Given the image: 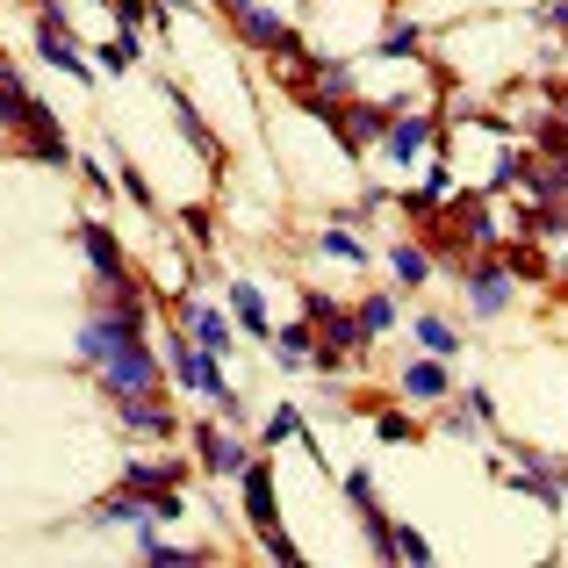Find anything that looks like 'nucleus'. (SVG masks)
Returning a JSON list of instances; mask_svg holds the SVG:
<instances>
[{
	"instance_id": "0eeeda50",
	"label": "nucleus",
	"mask_w": 568,
	"mask_h": 568,
	"mask_svg": "<svg viewBox=\"0 0 568 568\" xmlns=\"http://www.w3.org/2000/svg\"><path fill=\"white\" fill-rule=\"evenodd\" d=\"M115 417H123V432H138V439H181V417H173V403H159V388H138V396H115Z\"/></svg>"
},
{
	"instance_id": "ddd939ff",
	"label": "nucleus",
	"mask_w": 568,
	"mask_h": 568,
	"mask_svg": "<svg viewBox=\"0 0 568 568\" xmlns=\"http://www.w3.org/2000/svg\"><path fill=\"white\" fill-rule=\"evenodd\" d=\"M511 460L532 475V483H547V511H561V497H568V454H540V446H511Z\"/></svg>"
},
{
	"instance_id": "bb28decb",
	"label": "nucleus",
	"mask_w": 568,
	"mask_h": 568,
	"mask_svg": "<svg viewBox=\"0 0 568 568\" xmlns=\"http://www.w3.org/2000/svg\"><path fill=\"white\" fill-rule=\"evenodd\" d=\"M317 245L332 252V260H346V266H361V260H367V245H361V237H353V223H332V231H324Z\"/></svg>"
},
{
	"instance_id": "9d476101",
	"label": "nucleus",
	"mask_w": 568,
	"mask_h": 568,
	"mask_svg": "<svg viewBox=\"0 0 568 568\" xmlns=\"http://www.w3.org/2000/svg\"><path fill=\"white\" fill-rule=\"evenodd\" d=\"M37 58H43V65H58L65 80L94 87V65H87V51L72 43V29H51V22H37Z\"/></svg>"
},
{
	"instance_id": "f257e3e1",
	"label": "nucleus",
	"mask_w": 568,
	"mask_h": 568,
	"mask_svg": "<svg viewBox=\"0 0 568 568\" xmlns=\"http://www.w3.org/2000/svg\"><path fill=\"white\" fill-rule=\"evenodd\" d=\"M237 489H245V526L260 532V555L266 561H303V547H295L288 532H281V518H274V460L252 454L245 475H237Z\"/></svg>"
},
{
	"instance_id": "4468645a",
	"label": "nucleus",
	"mask_w": 568,
	"mask_h": 568,
	"mask_svg": "<svg viewBox=\"0 0 568 568\" xmlns=\"http://www.w3.org/2000/svg\"><path fill=\"white\" fill-rule=\"evenodd\" d=\"M181 317H187V332H194V346H202V353H231L237 346V317H223L216 303H187Z\"/></svg>"
},
{
	"instance_id": "7ed1b4c3",
	"label": "nucleus",
	"mask_w": 568,
	"mask_h": 568,
	"mask_svg": "<svg viewBox=\"0 0 568 568\" xmlns=\"http://www.w3.org/2000/svg\"><path fill=\"white\" fill-rule=\"evenodd\" d=\"M181 483H187V460H123V489L159 504V518H181Z\"/></svg>"
},
{
	"instance_id": "4be33fe9",
	"label": "nucleus",
	"mask_w": 568,
	"mask_h": 568,
	"mask_svg": "<svg viewBox=\"0 0 568 568\" xmlns=\"http://www.w3.org/2000/svg\"><path fill=\"white\" fill-rule=\"evenodd\" d=\"M109 14L123 22V37H138V22H159V29L173 22V8H166V0H109Z\"/></svg>"
},
{
	"instance_id": "2f4dec72",
	"label": "nucleus",
	"mask_w": 568,
	"mask_h": 568,
	"mask_svg": "<svg viewBox=\"0 0 568 568\" xmlns=\"http://www.w3.org/2000/svg\"><path fill=\"white\" fill-rule=\"evenodd\" d=\"M338 489H346L361 511H375V475H367V468H346V475H338Z\"/></svg>"
},
{
	"instance_id": "473e14b6",
	"label": "nucleus",
	"mask_w": 568,
	"mask_h": 568,
	"mask_svg": "<svg viewBox=\"0 0 568 568\" xmlns=\"http://www.w3.org/2000/svg\"><path fill=\"white\" fill-rule=\"evenodd\" d=\"M396 561H432V540L417 526H396Z\"/></svg>"
},
{
	"instance_id": "a19ab883",
	"label": "nucleus",
	"mask_w": 568,
	"mask_h": 568,
	"mask_svg": "<svg viewBox=\"0 0 568 568\" xmlns=\"http://www.w3.org/2000/svg\"><path fill=\"white\" fill-rule=\"evenodd\" d=\"M209 8H216V14H245L252 0H209Z\"/></svg>"
},
{
	"instance_id": "ea45409f",
	"label": "nucleus",
	"mask_w": 568,
	"mask_h": 568,
	"mask_svg": "<svg viewBox=\"0 0 568 568\" xmlns=\"http://www.w3.org/2000/svg\"><path fill=\"white\" fill-rule=\"evenodd\" d=\"M540 22H547V29H561V37H568V0H547V8H540Z\"/></svg>"
},
{
	"instance_id": "393cba45",
	"label": "nucleus",
	"mask_w": 568,
	"mask_h": 568,
	"mask_svg": "<svg viewBox=\"0 0 568 568\" xmlns=\"http://www.w3.org/2000/svg\"><path fill=\"white\" fill-rule=\"evenodd\" d=\"M417 43H425V37H417V22H388L382 43H375V58H388V65H396V58H417Z\"/></svg>"
},
{
	"instance_id": "cd10ccee",
	"label": "nucleus",
	"mask_w": 568,
	"mask_h": 568,
	"mask_svg": "<svg viewBox=\"0 0 568 568\" xmlns=\"http://www.w3.org/2000/svg\"><path fill=\"white\" fill-rule=\"evenodd\" d=\"M22 109H29V87H22V72H8V80H0V130L22 123Z\"/></svg>"
},
{
	"instance_id": "1a4fd4ad",
	"label": "nucleus",
	"mask_w": 568,
	"mask_h": 568,
	"mask_svg": "<svg viewBox=\"0 0 568 568\" xmlns=\"http://www.w3.org/2000/svg\"><path fill=\"white\" fill-rule=\"evenodd\" d=\"M396 388H403L410 403H446V396H454V375H446L439 353H425V361H403V367H396Z\"/></svg>"
},
{
	"instance_id": "58836bf2",
	"label": "nucleus",
	"mask_w": 568,
	"mask_h": 568,
	"mask_svg": "<svg viewBox=\"0 0 568 568\" xmlns=\"http://www.w3.org/2000/svg\"><path fill=\"white\" fill-rule=\"evenodd\" d=\"M72 173H80V181H87V187H94V194H109V173H101V166H94V159H80V166H72Z\"/></svg>"
},
{
	"instance_id": "6ab92c4d",
	"label": "nucleus",
	"mask_w": 568,
	"mask_h": 568,
	"mask_svg": "<svg viewBox=\"0 0 568 568\" xmlns=\"http://www.w3.org/2000/svg\"><path fill=\"white\" fill-rule=\"evenodd\" d=\"M532 202H568V152H547V159H532Z\"/></svg>"
},
{
	"instance_id": "9b49d317",
	"label": "nucleus",
	"mask_w": 568,
	"mask_h": 568,
	"mask_svg": "<svg viewBox=\"0 0 568 568\" xmlns=\"http://www.w3.org/2000/svg\"><path fill=\"white\" fill-rule=\"evenodd\" d=\"M80 252H87V266H94V281H123L130 274V266H123V237H115L101 216L80 223Z\"/></svg>"
},
{
	"instance_id": "e433bc0d",
	"label": "nucleus",
	"mask_w": 568,
	"mask_h": 568,
	"mask_svg": "<svg viewBox=\"0 0 568 568\" xmlns=\"http://www.w3.org/2000/svg\"><path fill=\"white\" fill-rule=\"evenodd\" d=\"M439 432H454V439H468V432H475V410H468V403H460V410L446 403V410H439Z\"/></svg>"
},
{
	"instance_id": "f3484780",
	"label": "nucleus",
	"mask_w": 568,
	"mask_h": 568,
	"mask_svg": "<svg viewBox=\"0 0 568 568\" xmlns=\"http://www.w3.org/2000/svg\"><path fill=\"white\" fill-rule=\"evenodd\" d=\"M166 101H173V115H181V138L194 144V152H202V159H223V144H216V130H209V123H202V109H194V101L181 94V87H166Z\"/></svg>"
},
{
	"instance_id": "c756f323",
	"label": "nucleus",
	"mask_w": 568,
	"mask_h": 568,
	"mask_svg": "<svg viewBox=\"0 0 568 568\" xmlns=\"http://www.w3.org/2000/svg\"><path fill=\"white\" fill-rule=\"evenodd\" d=\"M295 432H303V410H295V403H281V410L260 425V439H266V446H281V439H295Z\"/></svg>"
},
{
	"instance_id": "aec40b11",
	"label": "nucleus",
	"mask_w": 568,
	"mask_h": 568,
	"mask_svg": "<svg viewBox=\"0 0 568 568\" xmlns=\"http://www.w3.org/2000/svg\"><path fill=\"white\" fill-rule=\"evenodd\" d=\"M266 346H274V361H281V367H310V346H317V324H310V317H303V324H281V332L266 338Z\"/></svg>"
},
{
	"instance_id": "a211bd4d",
	"label": "nucleus",
	"mask_w": 568,
	"mask_h": 568,
	"mask_svg": "<svg viewBox=\"0 0 568 568\" xmlns=\"http://www.w3.org/2000/svg\"><path fill=\"white\" fill-rule=\"evenodd\" d=\"M388 274H396L403 288H425V281H432V252L410 245V237H396V245H388Z\"/></svg>"
},
{
	"instance_id": "c85d7f7f",
	"label": "nucleus",
	"mask_w": 568,
	"mask_h": 568,
	"mask_svg": "<svg viewBox=\"0 0 568 568\" xmlns=\"http://www.w3.org/2000/svg\"><path fill=\"white\" fill-rule=\"evenodd\" d=\"M115 181H123V194H130V202H138V209H159V194H152V181H144V173L130 166L123 152H115Z\"/></svg>"
},
{
	"instance_id": "2eb2a0df",
	"label": "nucleus",
	"mask_w": 568,
	"mask_h": 568,
	"mask_svg": "<svg viewBox=\"0 0 568 568\" xmlns=\"http://www.w3.org/2000/svg\"><path fill=\"white\" fill-rule=\"evenodd\" d=\"M87 518H94V526H130V532H138V526H159V504L138 497V489H115V497H101Z\"/></svg>"
},
{
	"instance_id": "39448f33",
	"label": "nucleus",
	"mask_w": 568,
	"mask_h": 568,
	"mask_svg": "<svg viewBox=\"0 0 568 568\" xmlns=\"http://www.w3.org/2000/svg\"><path fill=\"white\" fill-rule=\"evenodd\" d=\"M22 159H43V166H80V159H72V144H65V130H58V115L43 109L37 94H29V109H22Z\"/></svg>"
},
{
	"instance_id": "f03ea898",
	"label": "nucleus",
	"mask_w": 568,
	"mask_h": 568,
	"mask_svg": "<svg viewBox=\"0 0 568 568\" xmlns=\"http://www.w3.org/2000/svg\"><path fill=\"white\" fill-rule=\"evenodd\" d=\"M231 22H237V37H245L252 51H266V58H288V65H303V58H310V43L295 37V22H288V14H274L266 0H252L245 14H231Z\"/></svg>"
},
{
	"instance_id": "79ce46f5",
	"label": "nucleus",
	"mask_w": 568,
	"mask_h": 568,
	"mask_svg": "<svg viewBox=\"0 0 568 568\" xmlns=\"http://www.w3.org/2000/svg\"><path fill=\"white\" fill-rule=\"evenodd\" d=\"M555 115H561V130H568V87H561V94H555Z\"/></svg>"
},
{
	"instance_id": "6e6552de",
	"label": "nucleus",
	"mask_w": 568,
	"mask_h": 568,
	"mask_svg": "<svg viewBox=\"0 0 568 568\" xmlns=\"http://www.w3.org/2000/svg\"><path fill=\"white\" fill-rule=\"evenodd\" d=\"M388 123H396V109H382V101H346V115H338V144H346V152H367V144L388 138Z\"/></svg>"
},
{
	"instance_id": "c9c22d12",
	"label": "nucleus",
	"mask_w": 568,
	"mask_h": 568,
	"mask_svg": "<svg viewBox=\"0 0 568 568\" xmlns=\"http://www.w3.org/2000/svg\"><path fill=\"white\" fill-rule=\"evenodd\" d=\"M209 410H216V417H223V425H237V417H245V396H237V388H231V382H223V388H216V396H209Z\"/></svg>"
},
{
	"instance_id": "f704fd0d",
	"label": "nucleus",
	"mask_w": 568,
	"mask_h": 568,
	"mask_svg": "<svg viewBox=\"0 0 568 568\" xmlns=\"http://www.w3.org/2000/svg\"><path fill=\"white\" fill-rule=\"evenodd\" d=\"M375 432H382V439H417V425H410V417H403V410H375Z\"/></svg>"
},
{
	"instance_id": "b1692460",
	"label": "nucleus",
	"mask_w": 568,
	"mask_h": 568,
	"mask_svg": "<svg viewBox=\"0 0 568 568\" xmlns=\"http://www.w3.org/2000/svg\"><path fill=\"white\" fill-rule=\"evenodd\" d=\"M417 346L439 353V361H454V353H460V332H454L446 317H417Z\"/></svg>"
},
{
	"instance_id": "423d86ee",
	"label": "nucleus",
	"mask_w": 568,
	"mask_h": 568,
	"mask_svg": "<svg viewBox=\"0 0 568 568\" xmlns=\"http://www.w3.org/2000/svg\"><path fill=\"white\" fill-rule=\"evenodd\" d=\"M511 288H518V266L511 260H475L468 266V310H475V317L497 324L504 310H511Z\"/></svg>"
},
{
	"instance_id": "4c0bfd02",
	"label": "nucleus",
	"mask_w": 568,
	"mask_h": 568,
	"mask_svg": "<svg viewBox=\"0 0 568 568\" xmlns=\"http://www.w3.org/2000/svg\"><path fill=\"white\" fill-rule=\"evenodd\" d=\"M475 410V425H497V396H489V388H468V396H460Z\"/></svg>"
},
{
	"instance_id": "20e7f679",
	"label": "nucleus",
	"mask_w": 568,
	"mask_h": 568,
	"mask_svg": "<svg viewBox=\"0 0 568 568\" xmlns=\"http://www.w3.org/2000/svg\"><path fill=\"white\" fill-rule=\"evenodd\" d=\"M245 460H252V446L237 439V432H223L216 417H209V425H194V468H202V475L237 483V475H245Z\"/></svg>"
},
{
	"instance_id": "412c9836",
	"label": "nucleus",
	"mask_w": 568,
	"mask_h": 568,
	"mask_svg": "<svg viewBox=\"0 0 568 568\" xmlns=\"http://www.w3.org/2000/svg\"><path fill=\"white\" fill-rule=\"evenodd\" d=\"M526 181H532V152H518V144H511V152H504L497 166H489L483 194H511V187H526Z\"/></svg>"
},
{
	"instance_id": "7c9ffc66",
	"label": "nucleus",
	"mask_w": 568,
	"mask_h": 568,
	"mask_svg": "<svg viewBox=\"0 0 568 568\" xmlns=\"http://www.w3.org/2000/svg\"><path fill=\"white\" fill-rule=\"evenodd\" d=\"M346 361H353V353H346V346H332V338H317V346H310V367H317L324 382H338V367H346Z\"/></svg>"
},
{
	"instance_id": "f8f14e48",
	"label": "nucleus",
	"mask_w": 568,
	"mask_h": 568,
	"mask_svg": "<svg viewBox=\"0 0 568 568\" xmlns=\"http://www.w3.org/2000/svg\"><path fill=\"white\" fill-rule=\"evenodd\" d=\"M425 144H439V115H396L382 152L396 159V166H410V159H425Z\"/></svg>"
},
{
	"instance_id": "72a5a7b5",
	"label": "nucleus",
	"mask_w": 568,
	"mask_h": 568,
	"mask_svg": "<svg viewBox=\"0 0 568 568\" xmlns=\"http://www.w3.org/2000/svg\"><path fill=\"white\" fill-rule=\"evenodd\" d=\"M303 317H310V324L324 332V324H332V317H346V310H338V303H332L324 288H310V295H303Z\"/></svg>"
},
{
	"instance_id": "dca6fc26",
	"label": "nucleus",
	"mask_w": 568,
	"mask_h": 568,
	"mask_svg": "<svg viewBox=\"0 0 568 568\" xmlns=\"http://www.w3.org/2000/svg\"><path fill=\"white\" fill-rule=\"evenodd\" d=\"M223 303H231L237 332H252V338H274V324H266V295L252 288V281H231V288H223Z\"/></svg>"
},
{
	"instance_id": "5701e85b",
	"label": "nucleus",
	"mask_w": 568,
	"mask_h": 568,
	"mask_svg": "<svg viewBox=\"0 0 568 568\" xmlns=\"http://www.w3.org/2000/svg\"><path fill=\"white\" fill-rule=\"evenodd\" d=\"M353 317H361V338H367V346H375L382 332H396V295H367V303L353 310Z\"/></svg>"
},
{
	"instance_id": "a878e982",
	"label": "nucleus",
	"mask_w": 568,
	"mask_h": 568,
	"mask_svg": "<svg viewBox=\"0 0 568 568\" xmlns=\"http://www.w3.org/2000/svg\"><path fill=\"white\" fill-rule=\"evenodd\" d=\"M94 58H101V65H109V80H123V72H130V65H138V37H123V29H115V37H109V43H101V51H94Z\"/></svg>"
}]
</instances>
